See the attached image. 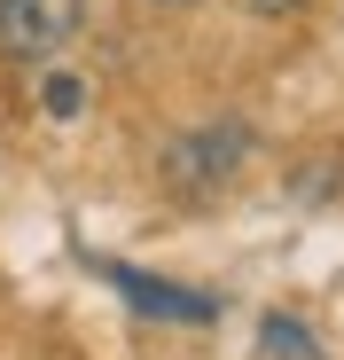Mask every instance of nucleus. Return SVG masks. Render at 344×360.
Returning <instances> with one entry per match:
<instances>
[{"label":"nucleus","mask_w":344,"mask_h":360,"mask_svg":"<svg viewBox=\"0 0 344 360\" xmlns=\"http://www.w3.org/2000/svg\"><path fill=\"white\" fill-rule=\"evenodd\" d=\"M258 16H290V8H305V0H251Z\"/></svg>","instance_id":"6"},{"label":"nucleus","mask_w":344,"mask_h":360,"mask_svg":"<svg viewBox=\"0 0 344 360\" xmlns=\"http://www.w3.org/2000/svg\"><path fill=\"white\" fill-rule=\"evenodd\" d=\"M149 8H196V0H149Z\"/></svg>","instance_id":"7"},{"label":"nucleus","mask_w":344,"mask_h":360,"mask_svg":"<svg viewBox=\"0 0 344 360\" xmlns=\"http://www.w3.org/2000/svg\"><path fill=\"white\" fill-rule=\"evenodd\" d=\"M258 141H251V126L243 117H219V126H196V134H180L164 149V188L172 196H188V204H204V196H219L227 180L243 172V157H251Z\"/></svg>","instance_id":"1"},{"label":"nucleus","mask_w":344,"mask_h":360,"mask_svg":"<svg viewBox=\"0 0 344 360\" xmlns=\"http://www.w3.org/2000/svg\"><path fill=\"white\" fill-rule=\"evenodd\" d=\"M102 274L118 282L126 306H141V314H157V321H211V314H219V297L172 290V282H157V274H141V266H110V259H102Z\"/></svg>","instance_id":"3"},{"label":"nucleus","mask_w":344,"mask_h":360,"mask_svg":"<svg viewBox=\"0 0 344 360\" xmlns=\"http://www.w3.org/2000/svg\"><path fill=\"white\" fill-rule=\"evenodd\" d=\"M39 110H47V117H79V110H86V79H71V71H55V79L39 86Z\"/></svg>","instance_id":"5"},{"label":"nucleus","mask_w":344,"mask_h":360,"mask_svg":"<svg viewBox=\"0 0 344 360\" xmlns=\"http://www.w3.org/2000/svg\"><path fill=\"white\" fill-rule=\"evenodd\" d=\"M258 337H266V352H274V360H321V352H313V337H305V321H290V314H266V321H258Z\"/></svg>","instance_id":"4"},{"label":"nucleus","mask_w":344,"mask_h":360,"mask_svg":"<svg viewBox=\"0 0 344 360\" xmlns=\"http://www.w3.org/2000/svg\"><path fill=\"white\" fill-rule=\"evenodd\" d=\"M86 24V0H0V55L8 63H47Z\"/></svg>","instance_id":"2"}]
</instances>
